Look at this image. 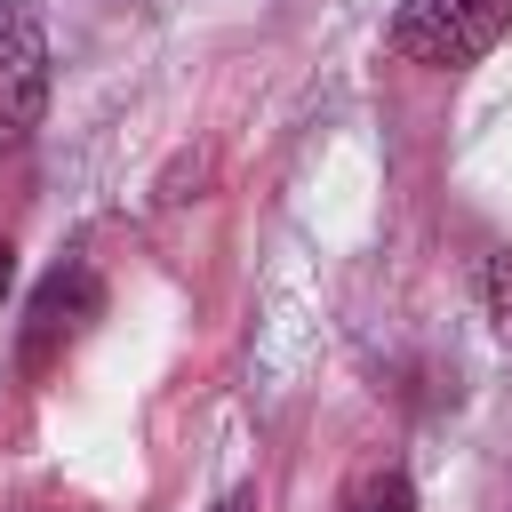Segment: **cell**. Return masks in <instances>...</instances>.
Returning <instances> with one entry per match:
<instances>
[{
  "label": "cell",
  "instance_id": "1",
  "mask_svg": "<svg viewBox=\"0 0 512 512\" xmlns=\"http://www.w3.org/2000/svg\"><path fill=\"white\" fill-rule=\"evenodd\" d=\"M512 32V0H400L392 8V56L424 72H464Z\"/></svg>",
  "mask_w": 512,
  "mask_h": 512
},
{
  "label": "cell",
  "instance_id": "2",
  "mask_svg": "<svg viewBox=\"0 0 512 512\" xmlns=\"http://www.w3.org/2000/svg\"><path fill=\"white\" fill-rule=\"evenodd\" d=\"M48 112V32L32 8L0 0V152H16Z\"/></svg>",
  "mask_w": 512,
  "mask_h": 512
},
{
  "label": "cell",
  "instance_id": "3",
  "mask_svg": "<svg viewBox=\"0 0 512 512\" xmlns=\"http://www.w3.org/2000/svg\"><path fill=\"white\" fill-rule=\"evenodd\" d=\"M96 312H104V280H96L88 264H56V272L40 280V296H32V320H24V368L48 376V368L88 336Z\"/></svg>",
  "mask_w": 512,
  "mask_h": 512
},
{
  "label": "cell",
  "instance_id": "4",
  "mask_svg": "<svg viewBox=\"0 0 512 512\" xmlns=\"http://www.w3.org/2000/svg\"><path fill=\"white\" fill-rule=\"evenodd\" d=\"M344 512H416V488H408V472L400 464H384V472H368L360 488H352V504Z\"/></svg>",
  "mask_w": 512,
  "mask_h": 512
},
{
  "label": "cell",
  "instance_id": "5",
  "mask_svg": "<svg viewBox=\"0 0 512 512\" xmlns=\"http://www.w3.org/2000/svg\"><path fill=\"white\" fill-rule=\"evenodd\" d=\"M480 296H488V320H496V336L512 344V248H496V256H488V272H480Z\"/></svg>",
  "mask_w": 512,
  "mask_h": 512
},
{
  "label": "cell",
  "instance_id": "6",
  "mask_svg": "<svg viewBox=\"0 0 512 512\" xmlns=\"http://www.w3.org/2000/svg\"><path fill=\"white\" fill-rule=\"evenodd\" d=\"M208 512H256V488H232L224 504H208Z\"/></svg>",
  "mask_w": 512,
  "mask_h": 512
},
{
  "label": "cell",
  "instance_id": "7",
  "mask_svg": "<svg viewBox=\"0 0 512 512\" xmlns=\"http://www.w3.org/2000/svg\"><path fill=\"white\" fill-rule=\"evenodd\" d=\"M8 280H16V248L0 240V296H8Z\"/></svg>",
  "mask_w": 512,
  "mask_h": 512
}]
</instances>
